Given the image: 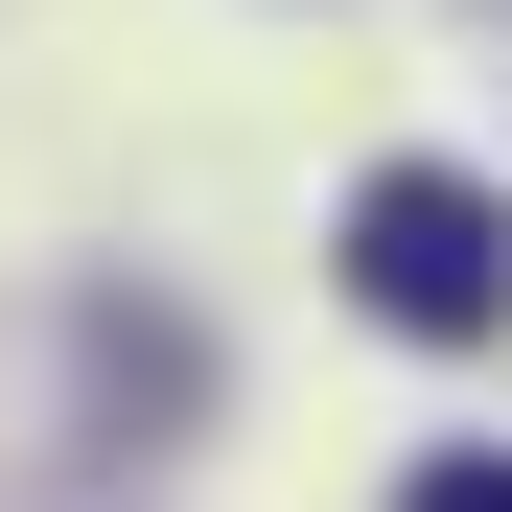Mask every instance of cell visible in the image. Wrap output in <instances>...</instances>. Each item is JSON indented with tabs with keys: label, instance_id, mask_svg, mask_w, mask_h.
<instances>
[{
	"label": "cell",
	"instance_id": "obj_1",
	"mask_svg": "<svg viewBox=\"0 0 512 512\" xmlns=\"http://www.w3.org/2000/svg\"><path fill=\"white\" fill-rule=\"evenodd\" d=\"M350 303L419 326V350L512 326V210L466 187V163H373V187H350Z\"/></svg>",
	"mask_w": 512,
	"mask_h": 512
},
{
	"label": "cell",
	"instance_id": "obj_2",
	"mask_svg": "<svg viewBox=\"0 0 512 512\" xmlns=\"http://www.w3.org/2000/svg\"><path fill=\"white\" fill-rule=\"evenodd\" d=\"M396 512H512V466H419V489H396Z\"/></svg>",
	"mask_w": 512,
	"mask_h": 512
}]
</instances>
